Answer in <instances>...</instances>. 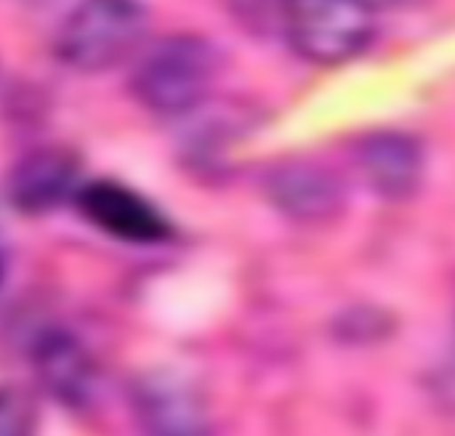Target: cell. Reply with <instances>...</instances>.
<instances>
[{"label": "cell", "mask_w": 455, "mask_h": 436, "mask_svg": "<svg viewBox=\"0 0 455 436\" xmlns=\"http://www.w3.org/2000/svg\"><path fill=\"white\" fill-rule=\"evenodd\" d=\"M219 67L216 48L197 35H171L147 48L131 75L133 96L160 115H181L203 104Z\"/></svg>", "instance_id": "1"}, {"label": "cell", "mask_w": 455, "mask_h": 436, "mask_svg": "<svg viewBox=\"0 0 455 436\" xmlns=\"http://www.w3.org/2000/svg\"><path fill=\"white\" fill-rule=\"evenodd\" d=\"M144 29L139 0H80L59 29L56 53L77 72H104L141 45Z\"/></svg>", "instance_id": "2"}, {"label": "cell", "mask_w": 455, "mask_h": 436, "mask_svg": "<svg viewBox=\"0 0 455 436\" xmlns=\"http://www.w3.org/2000/svg\"><path fill=\"white\" fill-rule=\"evenodd\" d=\"M280 16L291 45L317 64L355 59L376 32L371 0H280Z\"/></svg>", "instance_id": "3"}, {"label": "cell", "mask_w": 455, "mask_h": 436, "mask_svg": "<svg viewBox=\"0 0 455 436\" xmlns=\"http://www.w3.org/2000/svg\"><path fill=\"white\" fill-rule=\"evenodd\" d=\"M80 213L101 232L128 242H160L168 237L165 218L133 189L117 181H93L77 192Z\"/></svg>", "instance_id": "4"}, {"label": "cell", "mask_w": 455, "mask_h": 436, "mask_svg": "<svg viewBox=\"0 0 455 436\" xmlns=\"http://www.w3.org/2000/svg\"><path fill=\"white\" fill-rule=\"evenodd\" d=\"M264 189L272 205L296 221H331L344 208L341 178L317 163L277 165Z\"/></svg>", "instance_id": "5"}, {"label": "cell", "mask_w": 455, "mask_h": 436, "mask_svg": "<svg viewBox=\"0 0 455 436\" xmlns=\"http://www.w3.org/2000/svg\"><path fill=\"white\" fill-rule=\"evenodd\" d=\"M357 168L371 189L387 200H405L421 184L424 155L405 133H373L355 149Z\"/></svg>", "instance_id": "6"}, {"label": "cell", "mask_w": 455, "mask_h": 436, "mask_svg": "<svg viewBox=\"0 0 455 436\" xmlns=\"http://www.w3.org/2000/svg\"><path fill=\"white\" fill-rule=\"evenodd\" d=\"M77 184V160L72 152L51 147L24 157L11 178L8 197L21 213H45L61 205Z\"/></svg>", "instance_id": "7"}, {"label": "cell", "mask_w": 455, "mask_h": 436, "mask_svg": "<svg viewBox=\"0 0 455 436\" xmlns=\"http://www.w3.org/2000/svg\"><path fill=\"white\" fill-rule=\"evenodd\" d=\"M35 370L48 394L64 405H83L91 397L96 373L88 352L67 333H45L35 346Z\"/></svg>", "instance_id": "8"}, {"label": "cell", "mask_w": 455, "mask_h": 436, "mask_svg": "<svg viewBox=\"0 0 455 436\" xmlns=\"http://www.w3.org/2000/svg\"><path fill=\"white\" fill-rule=\"evenodd\" d=\"M139 413L152 436H203L197 400L184 384L155 378L139 392Z\"/></svg>", "instance_id": "9"}, {"label": "cell", "mask_w": 455, "mask_h": 436, "mask_svg": "<svg viewBox=\"0 0 455 436\" xmlns=\"http://www.w3.org/2000/svg\"><path fill=\"white\" fill-rule=\"evenodd\" d=\"M35 410L21 389L0 386V436H32Z\"/></svg>", "instance_id": "10"}, {"label": "cell", "mask_w": 455, "mask_h": 436, "mask_svg": "<svg viewBox=\"0 0 455 436\" xmlns=\"http://www.w3.org/2000/svg\"><path fill=\"white\" fill-rule=\"evenodd\" d=\"M21 5H29V8H45V5H51V3H56V0H19Z\"/></svg>", "instance_id": "11"}, {"label": "cell", "mask_w": 455, "mask_h": 436, "mask_svg": "<svg viewBox=\"0 0 455 436\" xmlns=\"http://www.w3.org/2000/svg\"><path fill=\"white\" fill-rule=\"evenodd\" d=\"M397 3H413V0H397Z\"/></svg>", "instance_id": "12"}, {"label": "cell", "mask_w": 455, "mask_h": 436, "mask_svg": "<svg viewBox=\"0 0 455 436\" xmlns=\"http://www.w3.org/2000/svg\"><path fill=\"white\" fill-rule=\"evenodd\" d=\"M0 274H3V261H0Z\"/></svg>", "instance_id": "13"}]
</instances>
